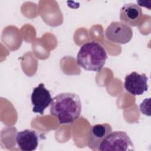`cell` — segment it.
<instances>
[{"label": "cell", "mask_w": 151, "mask_h": 151, "mask_svg": "<svg viewBox=\"0 0 151 151\" xmlns=\"http://www.w3.org/2000/svg\"><path fill=\"white\" fill-rule=\"evenodd\" d=\"M111 132V126L107 123L91 126L87 138L88 147L91 150H99L101 142Z\"/></svg>", "instance_id": "obj_7"}, {"label": "cell", "mask_w": 151, "mask_h": 151, "mask_svg": "<svg viewBox=\"0 0 151 151\" xmlns=\"http://www.w3.org/2000/svg\"><path fill=\"white\" fill-rule=\"evenodd\" d=\"M16 142L21 150L32 151L38 145V136L35 130L25 129L17 133Z\"/></svg>", "instance_id": "obj_9"}, {"label": "cell", "mask_w": 151, "mask_h": 151, "mask_svg": "<svg viewBox=\"0 0 151 151\" xmlns=\"http://www.w3.org/2000/svg\"><path fill=\"white\" fill-rule=\"evenodd\" d=\"M148 77L145 73L139 74L134 71L125 77V90L133 96H140L147 90Z\"/></svg>", "instance_id": "obj_5"}, {"label": "cell", "mask_w": 151, "mask_h": 151, "mask_svg": "<svg viewBox=\"0 0 151 151\" xmlns=\"http://www.w3.org/2000/svg\"><path fill=\"white\" fill-rule=\"evenodd\" d=\"M81 101L75 93H62L52 99L50 113L56 117L60 124L73 123L80 116Z\"/></svg>", "instance_id": "obj_1"}, {"label": "cell", "mask_w": 151, "mask_h": 151, "mask_svg": "<svg viewBox=\"0 0 151 151\" xmlns=\"http://www.w3.org/2000/svg\"><path fill=\"white\" fill-rule=\"evenodd\" d=\"M107 58L104 47L99 42L90 41L84 44L77 56V64L87 71H100Z\"/></svg>", "instance_id": "obj_2"}, {"label": "cell", "mask_w": 151, "mask_h": 151, "mask_svg": "<svg viewBox=\"0 0 151 151\" xmlns=\"http://www.w3.org/2000/svg\"><path fill=\"white\" fill-rule=\"evenodd\" d=\"M106 38L117 44H125L129 42L132 38V29L122 22H112L105 31Z\"/></svg>", "instance_id": "obj_4"}, {"label": "cell", "mask_w": 151, "mask_h": 151, "mask_svg": "<svg viewBox=\"0 0 151 151\" xmlns=\"http://www.w3.org/2000/svg\"><path fill=\"white\" fill-rule=\"evenodd\" d=\"M142 16V8L133 3L126 4L120 9V19L127 25L132 27L138 25Z\"/></svg>", "instance_id": "obj_8"}, {"label": "cell", "mask_w": 151, "mask_h": 151, "mask_svg": "<svg viewBox=\"0 0 151 151\" xmlns=\"http://www.w3.org/2000/svg\"><path fill=\"white\" fill-rule=\"evenodd\" d=\"M101 151H132L134 145L129 136L123 131H114L109 133L100 144Z\"/></svg>", "instance_id": "obj_3"}, {"label": "cell", "mask_w": 151, "mask_h": 151, "mask_svg": "<svg viewBox=\"0 0 151 151\" xmlns=\"http://www.w3.org/2000/svg\"><path fill=\"white\" fill-rule=\"evenodd\" d=\"M31 99L33 105L32 111L41 115L44 114L45 109L51 104L52 101L50 91L45 88L42 83H40L33 89Z\"/></svg>", "instance_id": "obj_6"}]
</instances>
